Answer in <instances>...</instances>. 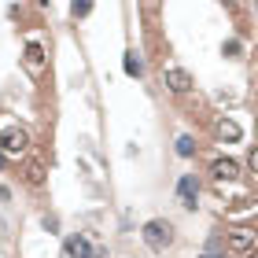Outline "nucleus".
Returning <instances> with one entry per match:
<instances>
[{
	"mask_svg": "<svg viewBox=\"0 0 258 258\" xmlns=\"http://www.w3.org/2000/svg\"><path fill=\"white\" fill-rule=\"evenodd\" d=\"M144 243L151 251H166L173 243V225H170V221H162V218L148 221V225H144Z\"/></svg>",
	"mask_w": 258,
	"mask_h": 258,
	"instance_id": "obj_1",
	"label": "nucleus"
},
{
	"mask_svg": "<svg viewBox=\"0 0 258 258\" xmlns=\"http://www.w3.org/2000/svg\"><path fill=\"white\" fill-rule=\"evenodd\" d=\"M162 81H166V89L177 92V96L192 89V74H188L184 67H166V70H162Z\"/></svg>",
	"mask_w": 258,
	"mask_h": 258,
	"instance_id": "obj_2",
	"label": "nucleus"
},
{
	"mask_svg": "<svg viewBox=\"0 0 258 258\" xmlns=\"http://www.w3.org/2000/svg\"><path fill=\"white\" fill-rule=\"evenodd\" d=\"M22 148H26V133L15 129V125H8L4 133H0V151H4V155H19Z\"/></svg>",
	"mask_w": 258,
	"mask_h": 258,
	"instance_id": "obj_3",
	"label": "nucleus"
},
{
	"mask_svg": "<svg viewBox=\"0 0 258 258\" xmlns=\"http://www.w3.org/2000/svg\"><path fill=\"white\" fill-rule=\"evenodd\" d=\"M177 192H181V203L188 207V210H196V199H199V181L192 177V173H184V177L177 181Z\"/></svg>",
	"mask_w": 258,
	"mask_h": 258,
	"instance_id": "obj_4",
	"label": "nucleus"
},
{
	"mask_svg": "<svg viewBox=\"0 0 258 258\" xmlns=\"http://www.w3.org/2000/svg\"><path fill=\"white\" fill-rule=\"evenodd\" d=\"M229 247L232 251H251L254 247V229H232L229 232Z\"/></svg>",
	"mask_w": 258,
	"mask_h": 258,
	"instance_id": "obj_5",
	"label": "nucleus"
},
{
	"mask_svg": "<svg viewBox=\"0 0 258 258\" xmlns=\"http://www.w3.org/2000/svg\"><path fill=\"white\" fill-rule=\"evenodd\" d=\"M67 258H89V243H85V236H78V232H70L67 236Z\"/></svg>",
	"mask_w": 258,
	"mask_h": 258,
	"instance_id": "obj_6",
	"label": "nucleus"
},
{
	"mask_svg": "<svg viewBox=\"0 0 258 258\" xmlns=\"http://www.w3.org/2000/svg\"><path fill=\"white\" fill-rule=\"evenodd\" d=\"M214 129H218V137H221V140H240V137H243L240 122H232V118H218Z\"/></svg>",
	"mask_w": 258,
	"mask_h": 258,
	"instance_id": "obj_7",
	"label": "nucleus"
},
{
	"mask_svg": "<svg viewBox=\"0 0 258 258\" xmlns=\"http://www.w3.org/2000/svg\"><path fill=\"white\" fill-rule=\"evenodd\" d=\"M236 173H240V166H236L232 159H218V162H214V177H218V181H232Z\"/></svg>",
	"mask_w": 258,
	"mask_h": 258,
	"instance_id": "obj_8",
	"label": "nucleus"
},
{
	"mask_svg": "<svg viewBox=\"0 0 258 258\" xmlns=\"http://www.w3.org/2000/svg\"><path fill=\"white\" fill-rule=\"evenodd\" d=\"M26 67L33 70V74H37V70L44 67V52H41V44H37V41H30V44H26Z\"/></svg>",
	"mask_w": 258,
	"mask_h": 258,
	"instance_id": "obj_9",
	"label": "nucleus"
},
{
	"mask_svg": "<svg viewBox=\"0 0 258 258\" xmlns=\"http://www.w3.org/2000/svg\"><path fill=\"white\" fill-rule=\"evenodd\" d=\"M122 67H125V74H129V78H140V74H144V63H140V55H137V52H125Z\"/></svg>",
	"mask_w": 258,
	"mask_h": 258,
	"instance_id": "obj_10",
	"label": "nucleus"
},
{
	"mask_svg": "<svg viewBox=\"0 0 258 258\" xmlns=\"http://www.w3.org/2000/svg\"><path fill=\"white\" fill-rule=\"evenodd\" d=\"M177 155H181V159H192V155H196V140H192L188 133L177 137Z\"/></svg>",
	"mask_w": 258,
	"mask_h": 258,
	"instance_id": "obj_11",
	"label": "nucleus"
},
{
	"mask_svg": "<svg viewBox=\"0 0 258 258\" xmlns=\"http://www.w3.org/2000/svg\"><path fill=\"white\" fill-rule=\"evenodd\" d=\"M89 11H92V4H74V8H70V15H74V19H85Z\"/></svg>",
	"mask_w": 258,
	"mask_h": 258,
	"instance_id": "obj_12",
	"label": "nucleus"
},
{
	"mask_svg": "<svg viewBox=\"0 0 258 258\" xmlns=\"http://www.w3.org/2000/svg\"><path fill=\"white\" fill-rule=\"evenodd\" d=\"M247 166H251V173H254V177H258V144L251 148V155H247Z\"/></svg>",
	"mask_w": 258,
	"mask_h": 258,
	"instance_id": "obj_13",
	"label": "nucleus"
},
{
	"mask_svg": "<svg viewBox=\"0 0 258 258\" xmlns=\"http://www.w3.org/2000/svg\"><path fill=\"white\" fill-rule=\"evenodd\" d=\"M203 258H221V254H210V251H207V254H203Z\"/></svg>",
	"mask_w": 258,
	"mask_h": 258,
	"instance_id": "obj_14",
	"label": "nucleus"
},
{
	"mask_svg": "<svg viewBox=\"0 0 258 258\" xmlns=\"http://www.w3.org/2000/svg\"><path fill=\"white\" fill-rule=\"evenodd\" d=\"M247 258H258V251H251V254H247Z\"/></svg>",
	"mask_w": 258,
	"mask_h": 258,
	"instance_id": "obj_15",
	"label": "nucleus"
},
{
	"mask_svg": "<svg viewBox=\"0 0 258 258\" xmlns=\"http://www.w3.org/2000/svg\"><path fill=\"white\" fill-rule=\"evenodd\" d=\"M0 166H4V151H0Z\"/></svg>",
	"mask_w": 258,
	"mask_h": 258,
	"instance_id": "obj_16",
	"label": "nucleus"
}]
</instances>
